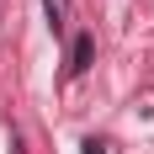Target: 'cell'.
Listing matches in <instances>:
<instances>
[{
  "instance_id": "1",
  "label": "cell",
  "mask_w": 154,
  "mask_h": 154,
  "mask_svg": "<svg viewBox=\"0 0 154 154\" xmlns=\"http://www.w3.org/2000/svg\"><path fill=\"white\" fill-rule=\"evenodd\" d=\"M91 59H96V37H91V32H80V37H75V48H69V75L91 69Z\"/></svg>"
},
{
  "instance_id": "2",
  "label": "cell",
  "mask_w": 154,
  "mask_h": 154,
  "mask_svg": "<svg viewBox=\"0 0 154 154\" xmlns=\"http://www.w3.org/2000/svg\"><path fill=\"white\" fill-rule=\"evenodd\" d=\"M85 154H106V149H101V143H85Z\"/></svg>"
}]
</instances>
